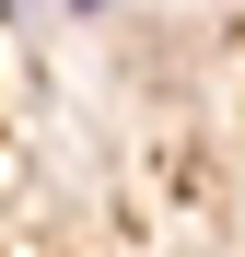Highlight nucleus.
<instances>
[{
  "label": "nucleus",
  "mask_w": 245,
  "mask_h": 257,
  "mask_svg": "<svg viewBox=\"0 0 245 257\" xmlns=\"http://www.w3.org/2000/svg\"><path fill=\"white\" fill-rule=\"evenodd\" d=\"M0 12H24V0H0Z\"/></svg>",
  "instance_id": "1"
},
{
  "label": "nucleus",
  "mask_w": 245,
  "mask_h": 257,
  "mask_svg": "<svg viewBox=\"0 0 245 257\" xmlns=\"http://www.w3.org/2000/svg\"><path fill=\"white\" fill-rule=\"evenodd\" d=\"M82 12H105V0H82Z\"/></svg>",
  "instance_id": "2"
}]
</instances>
